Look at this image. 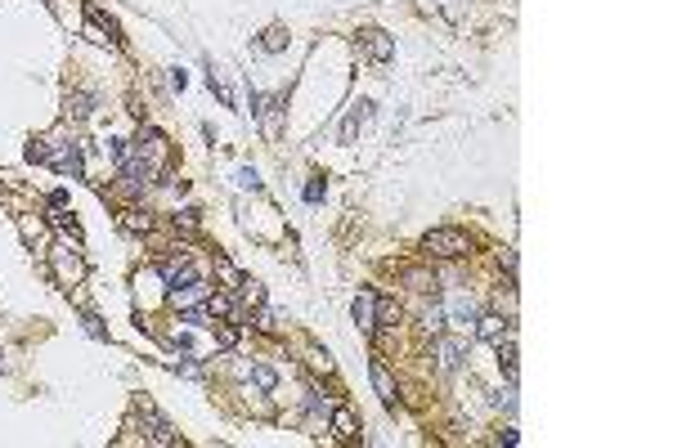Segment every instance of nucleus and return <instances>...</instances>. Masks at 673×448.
Returning a JSON list of instances; mask_svg holds the SVG:
<instances>
[{"label":"nucleus","instance_id":"obj_1","mask_svg":"<svg viewBox=\"0 0 673 448\" xmlns=\"http://www.w3.org/2000/svg\"><path fill=\"white\" fill-rule=\"evenodd\" d=\"M422 251L435 256V260H458V256L471 251V238L462 233V229H431V233L422 238Z\"/></svg>","mask_w":673,"mask_h":448},{"label":"nucleus","instance_id":"obj_2","mask_svg":"<svg viewBox=\"0 0 673 448\" xmlns=\"http://www.w3.org/2000/svg\"><path fill=\"white\" fill-rule=\"evenodd\" d=\"M50 269H54V278H59V287H77V283L85 278V260L72 251L68 242H59L50 251Z\"/></svg>","mask_w":673,"mask_h":448},{"label":"nucleus","instance_id":"obj_3","mask_svg":"<svg viewBox=\"0 0 673 448\" xmlns=\"http://www.w3.org/2000/svg\"><path fill=\"white\" fill-rule=\"evenodd\" d=\"M355 50L364 54V59H373V63H391L395 59V41L382 32V27H359Z\"/></svg>","mask_w":673,"mask_h":448},{"label":"nucleus","instance_id":"obj_4","mask_svg":"<svg viewBox=\"0 0 673 448\" xmlns=\"http://www.w3.org/2000/svg\"><path fill=\"white\" fill-rule=\"evenodd\" d=\"M256 121H261V130L270 139H279V130H283V99H256Z\"/></svg>","mask_w":673,"mask_h":448},{"label":"nucleus","instance_id":"obj_5","mask_svg":"<svg viewBox=\"0 0 673 448\" xmlns=\"http://www.w3.org/2000/svg\"><path fill=\"white\" fill-rule=\"evenodd\" d=\"M368 381H373V390H377V399H382V404H395V399H400L395 377H391V368H386L382 359H373V364H368Z\"/></svg>","mask_w":673,"mask_h":448},{"label":"nucleus","instance_id":"obj_6","mask_svg":"<svg viewBox=\"0 0 673 448\" xmlns=\"http://www.w3.org/2000/svg\"><path fill=\"white\" fill-rule=\"evenodd\" d=\"M157 269H162V283H166V287H184V283H193V278H198V269L189 265V256H175V260H162Z\"/></svg>","mask_w":673,"mask_h":448},{"label":"nucleus","instance_id":"obj_7","mask_svg":"<svg viewBox=\"0 0 673 448\" xmlns=\"http://www.w3.org/2000/svg\"><path fill=\"white\" fill-rule=\"evenodd\" d=\"M435 359H440V373H458L462 368V341L458 337H440L435 341Z\"/></svg>","mask_w":673,"mask_h":448},{"label":"nucleus","instance_id":"obj_8","mask_svg":"<svg viewBox=\"0 0 673 448\" xmlns=\"http://www.w3.org/2000/svg\"><path fill=\"white\" fill-rule=\"evenodd\" d=\"M350 314H355V323L364 332H377V296H373V292H359L355 305H350Z\"/></svg>","mask_w":673,"mask_h":448},{"label":"nucleus","instance_id":"obj_9","mask_svg":"<svg viewBox=\"0 0 673 448\" xmlns=\"http://www.w3.org/2000/svg\"><path fill=\"white\" fill-rule=\"evenodd\" d=\"M144 422H148V440H153V444H162V448L180 444V435L171 431V422H166V417H157L153 408H144Z\"/></svg>","mask_w":673,"mask_h":448},{"label":"nucleus","instance_id":"obj_10","mask_svg":"<svg viewBox=\"0 0 673 448\" xmlns=\"http://www.w3.org/2000/svg\"><path fill=\"white\" fill-rule=\"evenodd\" d=\"M471 328H476V337H480V341H489V346L507 337V323H503V314H480V319L471 323Z\"/></svg>","mask_w":673,"mask_h":448},{"label":"nucleus","instance_id":"obj_11","mask_svg":"<svg viewBox=\"0 0 673 448\" xmlns=\"http://www.w3.org/2000/svg\"><path fill=\"white\" fill-rule=\"evenodd\" d=\"M333 435H337V440H355V435H359V422H355L350 408H337V413H333Z\"/></svg>","mask_w":673,"mask_h":448},{"label":"nucleus","instance_id":"obj_12","mask_svg":"<svg viewBox=\"0 0 673 448\" xmlns=\"http://www.w3.org/2000/svg\"><path fill=\"white\" fill-rule=\"evenodd\" d=\"M494 346H498V368L507 373V381H516V341L503 337V341H494Z\"/></svg>","mask_w":673,"mask_h":448},{"label":"nucleus","instance_id":"obj_13","mask_svg":"<svg viewBox=\"0 0 673 448\" xmlns=\"http://www.w3.org/2000/svg\"><path fill=\"white\" fill-rule=\"evenodd\" d=\"M50 206H54V229H59L63 238H72V242H81V224L63 211V202H50Z\"/></svg>","mask_w":673,"mask_h":448},{"label":"nucleus","instance_id":"obj_14","mask_svg":"<svg viewBox=\"0 0 673 448\" xmlns=\"http://www.w3.org/2000/svg\"><path fill=\"white\" fill-rule=\"evenodd\" d=\"M261 50H265V54H279V50H288V27H270V32L261 36Z\"/></svg>","mask_w":673,"mask_h":448},{"label":"nucleus","instance_id":"obj_15","mask_svg":"<svg viewBox=\"0 0 673 448\" xmlns=\"http://www.w3.org/2000/svg\"><path fill=\"white\" fill-rule=\"evenodd\" d=\"M368 117V103H355V112L346 117V126H341V144H355V130H359V121Z\"/></svg>","mask_w":673,"mask_h":448},{"label":"nucleus","instance_id":"obj_16","mask_svg":"<svg viewBox=\"0 0 673 448\" xmlns=\"http://www.w3.org/2000/svg\"><path fill=\"white\" fill-rule=\"evenodd\" d=\"M85 36H90L94 45H108V41H117V36H112V32H103V23H99V14H94V9H90V14H85Z\"/></svg>","mask_w":673,"mask_h":448},{"label":"nucleus","instance_id":"obj_17","mask_svg":"<svg viewBox=\"0 0 673 448\" xmlns=\"http://www.w3.org/2000/svg\"><path fill=\"white\" fill-rule=\"evenodd\" d=\"M252 386L256 390H274V386H279V373H274L270 364H256L252 368Z\"/></svg>","mask_w":673,"mask_h":448},{"label":"nucleus","instance_id":"obj_18","mask_svg":"<svg viewBox=\"0 0 673 448\" xmlns=\"http://www.w3.org/2000/svg\"><path fill=\"white\" fill-rule=\"evenodd\" d=\"M400 323V305L395 301H377V328H395Z\"/></svg>","mask_w":673,"mask_h":448},{"label":"nucleus","instance_id":"obj_19","mask_svg":"<svg viewBox=\"0 0 673 448\" xmlns=\"http://www.w3.org/2000/svg\"><path fill=\"white\" fill-rule=\"evenodd\" d=\"M180 323H189V328H207V323H211V310H198V305H184V314H180Z\"/></svg>","mask_w":673,"mask_h":448},{"label":"nucleus","instance_id":"obj_20","mask_svg":"<svg viewBox=\"0 0 673 448\" xmlns=\"http://www.w3.org/2000/svg\"><path fill=\"white\" fill-rule=\"evenodd\" d=\"M216 274H220V283H225V287H229V292H238V287H243V274L234 269L229 260H216Z\"/></svg>","mask_w":673,"mask_h":448},{"label":"nucleus","instance_id":"obj_21","mask_svg":"<svg viewBox=\"0 0 673 448\" xmlns=\"http://www.w3.org/2000/svg\"><path fill=\"white\" fill-rule=\"evenodd\" d=\"M90 108H94L90 94H68V117H90Z\"/></svg>","mask_w":673,"mask_h":448},{"label":"nucleus","instance_id":"obj_22","mask_svg":"<svg viewBox=\"0 0 673 448\" xmlns=\"http://www.w3.org/2000/svg\"><path fill=\"white\" fill-rule=\"evenodd\" d=\"M121 224H126L130 233H148V229H153V220H148L144 211H126V215H121Z\"/></svg>","mask_w":673,"mask_h":448},{"label":"nucleus","instance_id":"obj_23","mask_svg":"<svg viewBox=\"0 0 673 448\" xmlns=\"http://www.w3.org/2000/svg\"><path fill=\"white\" fill-rule=\"evenodd\" d=\"M238 301H243V305H256V310H261V305H265L261 283H243V287H238Z\"/></svg>","mask_w":673,"mask_h":448},{"label":"nucleus","instance_id":"obj_24","mask_svg":"<svg viewBox=\"0 0 673 448\" xmlns=\"http://www.w3.org/2000/svg\"><path fill=\"white\" fill-rule=\"evenodd\" d=\"M453 319H458V323H467V328H471V323H476V305H471L467 296H458V301H453Z\"/></svg>","mask_w":673,"mask_h":448},{"label":"nucleus","instance_id":"obj_25","mask_svg":"<svg viewBox=\"0 0 673 448\" xmlns=\"http://www.w3.org/2000/svg\"><path fill=\"white\" fill-rule=\"evenodd\" d=\"M256 328H261V332H283V319H279L274 310H265V305H261V314H256Z\"/></svg>","mask_w":673,"mask_h":448},{"label":"nucleus","instance_id":"obj_26","mask_svg":"<svg viewBox=\"0 0 673 448\" xmlns=\"http://www.w3.org/2000/svg\"><path fill=\"white\" fill-rule=\"evenodd\" d=\"M404 283H409V287H418V292H426V287H435V278L426 269H409L404 274Z\"/></svg>","mask_w":673,"mask_h":448},{"label":"nucleus","instance_id":"obj_27","mask_svg":"<svg viewBox=\"0 0 673 448\" xmlns=\"http://www.w3.org/2000/svg\"><path fill=\"white\" fill-rule=\"evenodd\" d=\"M216 341H220L225 350H234L238 346V328H234V323H220V328H216Z\"/></svg>","mask_w":673,"mask_h":448},{"label":"nucleus","instance_id":"obj_28","mask_svg":"<svg viewBox=\"0 0 673 448\" xmlns=\"http://www.w3.org/2000/svg\"><path fill=\"white\" fill-rule=\"evenodd\" d=\"M238 188H247V193H261V175H256L252 166H243V170H238Z\"/></svg>","mask_w":673,"mask_h":448},{"label":"nucleus","instance_id":"obj_29","mask_svg":"<svg viewBox=\"0 0 673 448\" xmlns=\"http://www.w3.org/2000/svg\"><path fill=\"white\" fill-rule=\"evenodd\" d=\"M444 328V305H426V332H440Z\"/></svg>","mask_w":673,"mask_h":448},{"label":"nucleus","instance_id":"obj_30","mask_svg":"<svg viewBox=\"0 0 673 448\" xmlns=\"http://www.w3.org/2000/svg\"><path fill=\"white\" fill-rule=\"evenodd\" d=\"M310 364H315V368H324V373H333V355H328V350H310Z\"/></svg>","mask_w":673,"mask_h":448},{"label":"nucleus","instance_id":"obj_31","mask_svg":"<svg viewBox=\"0 0 673 448\" xmlns=\"http://www.w3.org/2000/svg\"><path fill=\"white\" fill-rule=\"evenodd\" d=\"M81 323H85V332H90L94 341H103V337H108V332H103V323L94 319V314H81Z\"/></svg>","mask_w":673,"mask_h":448},{"label":"nucleus","instance_id":"obj_32","mask_svg":"<svg viewBox=\"0 0 673 448\" xmlns=\"http://www.w3.org/2000/svg\"><path fill=\"white\" fill-rule=\"evenodd\" d=\"M175 224H184V229H193L198 224V206H184V211L175 215Z\"/></svg>","mask_w":673,"mask_h":448},{"label":"nucleus","instance_id":"obj_33","mask_svg":"<svg viewBox=\"0 0 673 448\" xmlns=\"http://www.w3.org/2000/svg\"><path fill=\"white\" fill-rule=\"evenodd\" d=\"M319 197H324V179H310V184H306V202H319Z\"/></svg>","mask_w":673,"mask_h":448},{"label":"nucleus","instance_id":"obj_34","mask_svg":"<svg viewBox=\"0 0 673 448\" xmlns=\"http://www.w3.org/2000/svg\"><path fill=\"white\" fill-rule=\"evenodd\" d=\"M175 373H184V377H202V368H198L193 359H180V364H175Z\"/></svg>","mask_w":673,"mask_h":448}]
</instances>
